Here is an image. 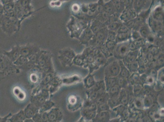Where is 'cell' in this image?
Instances as JSON below:
<instances>
[{
  "mask_svg": "<svg viewBox=\"0 0 164 122\" xmlns=\"http://www.w3.org/2000/svg\"><path fill=\"white\" fill-rule=\"evenodd\" d=\"M130 31H131L129 30L128 28L122 24L121 26H120L117 32L127 33L130 32Z\"/></svg>",
  "mask_w": 164,
  "mask_h": 122,
  "instance_id": "60d3db41",
  "label": "cell"
},
{
  "mask_svg": "<svg viewBox=\"0 0 164 122\" xmlns=\"http://www.w3.org/2000/svg\"><path fill=\"white\" fill-rule=\"evenodd\" d=\"M155 78L151 75L146 76L144 84L148 85H151L154 83Z\"/></svg>",
  "mask_w": 164,
  "mask_h": 122,
  "instance_id": "f35d334b",
  "label": "cell"
},
{
  "mask_svg": "<svg viewBox=\"0 0 164 122\" xmlns=\"http://www.w3.org/2000/svg\"><path fill=\"white\" fill-rule=\"evenodd\" d=\"M137 13L133 8H126L120 14L119 19L122 23L135 19L137 16Z\"/></svg>",
  "mask_w": 164,
  "mask_h": 122,
  "instance_id": "8992f818",
  "label": "cell"
},
{
  "mask_svg": "<svg viewBox=\"0 0 164 122\" xmlns=\"http://www.w3.org/2000/svg\"><path fill=\"white\" fill-rule=\"evenodd\" d=\"M118 60L119 61L120 66H121V70H120V73L118 76L128 79L131 74V72H130L127 67L125 66L122 60Z\"/></svg>",
  "mask_w": 164,
  "mask_h": 122,
  "instance_id": "e0dca14e",
  "label": "cell"
},
{
  "mask_svg": "<svg viewBox=\"0 0 164 122\" xmlns=\"http://www.w3.org/2000/svg\"><path fill=\"white\" fill-rule=\"evenodd\" d=\"M140 74L137 72H133L131 74L128 79V82H130L131 85H133L136 84H141L140 79Z\"/></svg>",
  "mask_w": 164,
  "mask_h": 122,
  "instance_id": "d6986e66",
  "label": "cell"
},
{
  "mask_svg": "<svg viewBox=\"0 0 164 122\" xmlns=\"http://www.w3.org/2000/svg\"><path fill=\"white\" fill-rule=\"evenodd\" d=\"M142 38L139 31L137 30H132L131 31V39L133 41H136Z\"/></svg>",
  "mask_w": 164,
  "mask_h": 122,
  "instance_id": "d6a6232c",
  "label": "cell"
},
{
  "mask_svg": "<svg viewBox=\"0 0 164 122\" xmlns=\"http://www.w3.org/2000/svg\"><path fill=\"white\" fill-rule=\"evenodd\" d=\"M118 85L121 89L126 88L128 85V81L127 78L118 76Z\"/></svg>",
  "mask_w": 164,
  "mask_h": 122,
  "instance_id": "f546056e",
  "label": "cell"
},
{
  "mask_svg": "<svg viewBox=\"0 0 164 122\" xmlns=\"http://www.w3.org/2000/svg\"><path fill=\"white\" fill-rule=\"evenodd\" d=\"M122 24L128 28L130 31H132L134 27L135 24V19L129 20L126 22L122 23Z\"/></svg>",
  "mask_w": 164,
  "mask_h": 122,
  "instance_id": "8d00e7d4",
  "label": "cell"
},
{
  "mask_svg": "<svg viewBox=\"0 0 164 122\" xmlns=\"http://www.w3.org/2000/svg\"><path fill=\"white\" fill-rule=\"evenodd\" d=\"M143 103L144 108H149L152 104V100L149 96H145L143 98Z\"/></svg>",
  "mask_w": 164,
  "mask_h": 122,
  "instance_id": "4dcf8cb0",
  "label": "cell"
},
{
  "mask_svg": "<svg viewBox=\"0 0 164 122\" xmlns=\"http://www.w3.org/2000/svg\"><path fill=\"white\" fill-rule=\"evenodd\" d=\"M120 1H123V0H120Z\"/></svg>",
  "mask_w": 164,
  "mask_h": 122,
  "instance_id": "f6af8a7d",
  "label": "cell"
},
{
  "mask_svg": "<svg viewBox=\"0 0 164 122\" xmlns=\"http://www.w3.org/2000/svg\"><path fill=\"white\" fill-rule=\"evenodd\" d=\"M14 7V5L11 2V3L4 5V7H3V9H4V10L6 13H8L9 12L13 11Z\"/></svg>",
  "mask_w": 164,
  "mask_h": 122,
  "instance_id": "74e56055",
  "label": "cell"
},
{
  "mask_svg": "<svg viewBox=\"0 0 164 122\" xmlns=\"http://www.w3.org/2000/svg\"><path fill=\"white\" fill-rule=\"evenodd\" d=\"M124 64L129 70L131 74L133 73V72H138L139 66L137 60L132 63Z\"/></svg>",
  "mask_w": 164,
  "mask_h": 122,
  "instance_id": "d4e9b609",
  "label": "cell"
},
{
  "mask_svg": "<svg viewBox=\"0 0 164 122\" xmlns=\"http://www.w3.org/2000/svg\"><path fill=\"white\" fill-rule=\"evenodd\" d=\"M153 3V2L152 1L150 6L148 9H144L137 14V17L135 19L134 26L132 30L139 31L141 26L147 23V20L150 16Z\"/></svg>",
  "mask_w": 164,
  "mask_h": 122,
  "instance_id": "6da1fadb",
  "label": "cell"
},
{
  "mask_svg": "<svg viewBox=\"0 0 164 122\" xmlns=\"http://www.w3.org/2000/svg\"><path fill=\"white\" fill-rule=\"evenodd\" d=\"M117 32L108 30L107 41H115Z\"/></svg>",
  "mask_w": 164,
  "mask_h": 122,
  "instance_id": "e575fe53",
  "label": "cell"
},
{
  "mask_svg": "<svg viewBox=\"0 0 164 122\" xmlns=\"http://www.w3.org/2000/svg\"><path fill=\"white\" fill-rule=\"evenodd\" d=\"M85 117L88 120H91L95 117L97 113V111L90 110L85 109L84 112Z\"/></svg>",
  "mask_w": 164,
  "mask_h": 122,
  "instance_id": "f1b7e54d",
  "label": "cell"
},
{
  "mask_svg": "<svg viewBox=\"0 0 164 122\" xmlns=\"http://www.w3.org/2000/svg\"><path fill=\"white\" fill-rule=\"evenodd\" d=\"M143 90V87L140 84H136L133 85V92L135 97L140 96Z\"/></svg>",
  "mask_w": 164,
  "mask_h": 122,
  "instance_id": "83f0119b",
  "label": "cell"
},
{
  "mask_svg": "<svg viewBox=\"0 0 164 122\" xmlns=\"http://www.w3.org/2000/svg\"><path fill=\"white\" fill-rule=\"evenodd\" d=\"M118 77H108L105 76L104 81L107 92H108L110 88L118 84Z\"/></svg>",
  "mask_w": 164,
  "mask_h": 122,
  "instance_id": "7c38bea8",
  "label": "cell"
},
{
  "mask_svg": "<svg viewBox=\"0 0 164 122\" xmlns=\"http://www.w3.org/2000/svg\"><path fill=\"white\" fill-rule=\"evenodd\" d=\"M133 103L134 106L137 109L143 110L144 109V105L143 103V98L138 96L136 97L134 99Z\"/></svg>",
  "mask_w": 164,
  "mask_h": 122,
  "instance_id": "484cf974",
  "label": "cell"
},
{
  "mask_svg": "<svg viewBox=\"0 0 164 122\" xmlns=\"http://www.w3.org/2000/svg\"><path fill=\"white\" fill-rule=\"evenodd\" d=\"M148 20V23L153 33L162 36L164 34L163 22L154 20L150 16Z\"/></svg>",
  "mask_w": 164,
  "mask_h": 122,
  "instance_id": "277c9868",
  "label": "cell"
},
{
  "mask_svg": "<svg viewBox=\"0 0 164 122\" xmlns=\"http://www.w3.org/2000/svg\"><path fill=\"white\" fill-rule=\"evenodd\" d=\"M121 90V88L117 84L110 88L107 92L109 94V97H117L119 96Z\"/></svg>",
  "mask_w": 164,
  "mask_h": 122,
  "instance_id": "ffe728a7",
  "label": "cell"
},
{
  "mask_svg": "<svg viewBox=\"0 0 164 122\" xmlns=\"http://www.w3.org/2000/svg\"><path fill=\"white\" fill-rule=\"evenodd\" d=\"M121 66L119 60H116L109 64L104 71L106 77H116L119 74Z\"/></svg>",
  "mask_w": 164,
  "mask_h": 122,
  "instance_id": "3957f363",
  "label": "cell"
},
{
  "mask_svg": "<svg viewBox=\"0 0 164 122\" xmlns=\"http://www.w3.org/2000/svg\"><path fill=\"white\" fill-rule=\"evenodd\" d=\"M140 33L141 36L142 38L144 40L146 39L147 37H148L152 33V32L151 30L150 27L148 25V23H145L143 24L140 28L139 31Z\"/></svg>",
  "mask_w": 164,
  "mask_h": 122,
  "instance_id": "9a60e30c",
  "label": "cell"
},
{
  "mask_svg": "<svg viewBox=\"0 0 164 122\" xmlns=\"http://www.w3.org/2000/svg\"><path fill=\"white\" fill-rule=\"evenodd\" d=\"M81 9V7L78 4H75L73 6L72 10L75 13L78 12L79 10Z\"/></svg>",
  "mask_w": 164,
  "mask_h": 122,
  "instance_id": "7bdbcfd3",
  "label": "cell"
},
{
  "mask_svg": "<svg viewBox=\"0 0 164 122\" xmlns=\"http://www.w3.org/2000/svg\"><path fill=\"white\" fill-rule=\"evenodd\" d=\"M131 31L127 33L117 32L115 42L118 44L127 41L130 39Z\"/></svg>",
  "mask_w": 164,
  "mask_h": 122,
  "instance_id": "4fadbf2b",
  "label": "cell"
},
{
  "mask_svg": "<svg viewBox=\"0 0 164 122\" xmlns=\"http://www.w3.org/2000/svg\"><path fill=\"white\" fill-rule=\"evenodd\" d=\"M104 45L110 54L113 55V53L117 45V43L115 41H107Z\"/></svg>",
  "mask_w": 164,
  "mask_h": 122,
  "instance_id": "4316f807",
  "label": "cell"
},
{
  "mask_svg": "<svg viewBox=\"0 0 164 122\" xmlns=\"http://www.w3.org/2000/svg\"><path fill=\"white\" fill-rule=\"evenodd\" d=\"M148 0H133V9L137 13L139 14L142 11L144 10V8L147 5Z\"/></svg>",
  "mask_w": 164,
  "mask_h": 122,
  "instance_id": "30bf717a",
  "label": "cell"
},
{
  "mask_svg": "<svg viewBox=\"0 0 164 122\" xmlns=\"http://www.w3.org/2000/svg\"><path fill=\"white\" fill-rule=\"evenodd\" d=\"M148 1H149V0H148Z\"/></svg>",
  "mask_w": 164,
  "mask_h": 122,
  "instance_id": "bcb514c9",
  "label": "cell"
},
{
  "mask_svg": "<svg viewBox=\"0 0 164 122\" xmlns=\"http://www.w3.org/2000/svg\"><path fill=\"white\" fill-rule=\"evenodd\" d=\"M103 11L108 13L109 15L112 16L116 13V10L115 5L111 0L104 3Z\"/></svg>",
  "mask_w": 164,
  "mask_h": 122,
  "instance_id": "5bb4252c",
  "label": "cell"
},
{
  "mask_svg": "<svg viewBox=\"0 0 164 122\" xmlns=\"http://www.w3.org/2000/svg\"><path fill=\"white\" fill-rule=\"evenodd\" d=\"M111 110L108 103L101 104L97 106V113L102 111H109Z\"/></svg>",
  "mask_w": 164,
  "mask_h": 122,
  "instance_id": "1f68e13d",
  "label": "cell"
},
{
  "mask_svg": "<svg viewBox=\"0 0 164 122\" xmlns=\"http://www.w3.org/2000/svg\"><path fill=\"white\" fill-rule=\"evenodd\" d=\"M150 16L157 21L164 22V7L161 4L156 5L151 9Z\"/></svg>",
  "mask_w": 164,
  "mask_h": 122,
  "instance_id": "5b68a950",
  "label": "cell"
},
{
  "mask_svg": "<svg viewBox=\"0 0 164 122\" xmlns=\"http://www.w3.org/2000/svg\"><path fill=\"white\" fill-rule=\"evenodd\" d=\"M110 109L112 110L115 107H117L119 105H121L120 103L118 96L117 97H109L108 102Z\"/></svg>",
  "mask_w": 164,
  "mask_h": 122,
  "instance_id": "603a6c76",
  "label": "cell"
},
{
  "mask_svg": "<svg viewBox=\"0 0 164 122\" xmlns=\"http://www.w3.org/2000/svg\"><path fill=\"white\" fill-rule=\"evenodd\" d=\"M94 33L92 32L90 27V22L88 26L83 30L81 35V39L82 41L85 43H89L90 41L93 38Z\"/></svg>",
  "mask_w": 164,
  "mask_h": 122,
  "instance_id": "52a82bcc",
  "label": "cell"
},
{
  "mask_svg": "<svg viewBox=\"0 0 164 122\" xmlns=\"http://www.w3.org/2000/svg\"><path fill=\"white\" fill-rule=\"evenodd\" d=\"M109 98V94L106 92L104 93L103 95L100 96L99 97H98L94 102L98 106V105L101 104L108 103Z\"/></svg>",
  "mask_w": 164,
  "mask_h": 122,
  "instance_id": "7402d4cb",
  "label": "cell"
},
{
  "mask_svg": "<svg viewBox=\"0 0 164 122\" xmlns=\"http://www.w3.org/2000/svg\"><path fill=\"white\" fill-rule=\"evenodd\" d=\"M152 1H153V0H152Z\"/></svg>",
  "mask_w": 164,
  "mask_h": 122,
  "instance_id": "7dc6e473",
  "label": "cell"
},
{
  "mask_svg": "<svg viewBox=\"0 0 164 122\" xmlns=\"http://www.w3.org/2000/svg\"><path fill=\"white\" fill-rule=\"evenodd\" d=\"M84 82L86 87L87 89H90L96 84L97 82L95 80L93 75L89 74L86 77Z\"/></svg>",
  "mask_w": 164,
  "mask_h": 122,
  "instance_id": "44dd1931",
  "label": "cell"
},
{
  "mask_svg": "<svg viewBox=\"0 0 164 122\" xmlns=\"http://www.w3.org/2000/svg\"><path fill=\"white\" fill-rule=\"evenodd\" d=\"M122 24V22L119 20L108 24L107 26V27L109 30L117 32L119 28Z\"/></svg>",
  "mask_w": 164,
  "mask_h": 122,
  "instance_id": "cb8c5ba5",
  "label": "cell"
},
{
  "mask_svg": "<svg viewBox=\"0 0 164 122\" xmlns=\"http://www.w3.org/2000/svg\"><path fill=\"white\" fill-rule=\"evenodd\" d=\"M121 105L127 106L128 105V94L126 88H122L120 90L118 96Z\"/></svg>",
  "mask_w": 164,
  "mask_h": 122,
  "instance_id": "2e32d148",
  "label": "cell"
},
{
  "mask_svg": "<svg viewBox=\"0 0 164 122\" xmlns=\"http://www.w3.org/2000/svg\"><path fill=\"white\" fill-rule=\"evenodd\" d=\"M12 1V0H0V2H1L3 4L5 5L11 3Z\"/></svg>",
  "mask_w": 164,
  "mask_h": 122,
  "instance_id": "ee69618b",
  "label": "cell"
},
{
  "mask_svg": "<svg viewBox=\"0 0 164 122\" xmlns=\"http://www.w3.org/2000/svg\"><path fill=\"white\" fill-rule=\"evenodd\" d=\"M158 77L160 82L164 84V68L161 69L158 73Z\"/></svg>",
  "mask_w": 164,
  "mask_h": 122,
  "instance_id": "b9f144b4",
  "label": "cell"
},
{
  "mask_svg": "<svg viewBox=\"0 0 164 122\" xmlns=\"http://www.w3.org/2000/svg\"><path fill=\"white\" fill-rule=\"evenodd\" d=\"M140 49L133 51H129L126 57L122 60L124 64H130L137 61L139 54Z\"/></svg>",
  "mask_w": 164,
  "mask_h": 122,
  "instance_id": "9c48e42d",
  "label": "cell"
},
{
  "mask_svg": "<svg viewBox=\"0 0 164 122\" xmlns=\"http://www.w3.org/2000/svg\"><path fill=\"white\" fill-rule=\"evenodd\" d=\"M104 3L105 2H104V0H98L97 2V4H98L97 13H98V15L103 11Z\"/></svg>",
  "mask_w": 164,
  "mask_h": 122,
  "instance_id": "d590c367",
  "label": "cell"
},
{
  "mask_svg": "<svg viewBox=\"0 0 164 122\" xmlns=\"http://www.w3.org/2000/svg\"><path fill=\"white\" fill-rule=\"evenodd\" d=\"M110 117L109 111H102L97 113L92 120L93 122H108L110 120Z\"/></svg>",
  "mask_w": 164,
  "mask_h": 122,
  "instance_id": "ba28073f",
  "label": "cell"
},
{
  "mask_svg": "<svg viewBox=\"0 0 164 122\" xmlns=\"http://www.w3.org/2000/svg\"></svg>",
  "mask_w": 164,
  "mask_h": 122,
  "instance_id": "c3c4849f",
  "label": "cell"
},
{
  "mask_svg": "<svg viewBox=\"0 0 164 122\" xmlns=\"http://www.w3.org/2000/svg\"><path fill=\"white\" fill-rule=\"evenodd\" d=\"M126 8H133V0H123Z\"/></svg>",
  "mask_w": 164,
  "mask_h": 122,
  "instance_id": "ab89813d",
  "label": "cell"
},
{
  "mask_svg": "<svg viewBox=\"0 0 164 122\" xmlns=\"http://www.w3.org/2000/svg\"><path fill=\"white\" fill-rule=\"evenodd\" d=\"M113 3L116 10V14L119 17L120 14L126 9V7L122 1L120 0H111Z\"/></svg>",
  "mask_w": 164,
  "mask_h": 122,
  "instance_id": "ac0fdd59",
  "label": "cell"
},
{
  "mask_svg": "<svg viewBox=\"0 0 164 122\" xmlns=\"http://www.w3.org/2000/svg\"><path fill=\"white\" fill-rule=\"evenodd\" d=\"M16 89L17 90L18 92H16L14 90V95L16 96L17 98L19 99V100L23 101L25 99V96H26L25 92L24 91L22 92V91L20 90V89Z\"/></svg>",
  "mask_w": 164,
  "mask_h": 122,
  "instance_id": "836d02e7",
  "label": "cell"
},
{
  "mask_svg": "<svg viewBox=\"0 0 164 122\" xmlns=\"http://www.w3.org/2000/svg\"><path fill=\"white\" fill-rule=\"evenodd\" d=\"M106 26V25L104 23H102L95 19L90 22V27L94 34L102 28Z\"/></svg>",
  "mask_w": 164,
  "mask_h": 122,
  "instance_id": "8fae6325",
  "label": "cell"
},
{
  "mask_svg": "<svg viewBox=\"0 0 164 122\" xmlns=\"http://www.w3.org/2000/svg\"><path fill=\"white\" fill-rule=\"evenodd\" d=\"M129 42V40L123 43H118L113 53V55L118 60H123L130 51L128 47Z\"/></svg>",
  "mask_w": 164,
  "mask_h": 122,
  "instance_id": "7a4b0ae2",
  "label": "cell"
}]
</instances>
